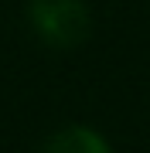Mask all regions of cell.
<instances>
[{
    "instance_id": "6da1fadb",
    "label": "cell",
    "mask_w": 150,
    "mask_h": 153,
    "mask_svg": "<svg viewBox=\"0 0 150 153\" xmlns=\"http://www.w3.org/2000/svg\"><path fill=\"white\" fill-rule=\"evenodd\" d=\"M28 27L45 48L72 51L85 44L92 31V10L85 0H28Z\"/></svg>"
},
{
    "instance_id": "7a4b0ae2",
    "label": "cell",
    "mask_w": 150,
    "mask_h": 153,
    "mask_svg": "<svg viewBox=\"0 0 150 153\" xmlns=\"http://www.w3.org/2000/svg\"><path fill=\"white\" fill-rule=\"evenodd\" d=\"M38 153H113V143L89 123H65L45 136Z\"/></svg>"
}]
</instances>
